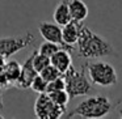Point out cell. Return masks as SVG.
Wrapping results in <instances>:
<instances>
[{"instance_id":"cell-1","label":"cell","mask_w":122,"mask_h":119,"mask_svg":"<svg viewBox=\"0 0 122 119\" xmlns=\"http://www.w3.org/2000/svg\"><path fill=\"white\" fill-rule=\"evenodd\" d=\"M76 46L77 56L85 59H101L116 52L113 45L108 39L92 32L85 25H81Z\"/></svg>"},{"instance_id":"cell-2","label":"cell","mask_w":122,"mask_h":119,"mask_svg":"<svg viewBox=\"0 0 122 119\" xmlns=\"http://www.w3.org/2000/svg\"><path fill=\"white\" fill-rule=\"evenodd\" d=\"M114 109V103L104 94H96L83 100L71 113L67 114V118H88V119H98L106 116Z\"/></svg>"},{"instance_id":"cell-3","label":"cell","mask_w":122,"mask_h":119,"mask_svg":"<svg viewBox=\"0 0 122 119\" xmlns=\"http://www.w3.org/2000/svg\"><path fill=\"white\" fill-rule=\"evenodd\" d=\"M85 72L92 85H97L101 88H110L118 82L116 68L108 62L98 60V59L93 62H87Z\"/></svg>"},{"instance_id":"cell-4","label":"cell","mask_w":122,"mask_h":119,"mask_svg":"<svg viewBox=\"0 0 122 119\" xmlns=\"http://www.w3.org/2000/svg\"><path fill=\"white\" fill-rule=\"evenodd\" d=\"M64 79V89L68 93L70 98L80 97V95H88L93 92L92 82L89 81L85 72V64L81 67V69H75L74 66H71L64 73H62Z\"/></svg>"},{"instance_id":"cell-5","label":"cell","mask_w":122,"mask_h":119,"mask_svg":"<svg viewBox=\"0 0 122 119\" xmlns=\"http://www.w3.org/2000/svg\"><path fill=\"white\" fill-rule=\"evenodd\" d=\"M66 113V106H59L50 100L47 93H40L34 103V114L40 119H58Z\"/></svg>"},{"instance_id":"cell-6","label":"cell","mask_w":122,"mask_h":119,"mask_svg":"<svg viewBox=\"0 0 122 119\" xmlns=\"http://www.w3.org/2000/svg\"><path fill=\"white\" fill-rule=\"evenodd\" d=\"M33 41H34V35L30 32H26L25 35H21V37L0 38V54L5 59H8L16 52L21 51L22 48L28 47Z\"/></svg>"},{"instance_id":"cell-7","label":"cell","mask_w":122,"mask_h":119,"mask_svg":"<svg viewBox=\"0 0 122 119\" xmlns=\"http://www.w3.org/2000/svg\"><path fill=\"white\" fill-rule=\"evenodd\" d=\"M38 32L45 41L56 43L62 48L68 50L70 52L75 51V46H68L63 42V39H62V26L58 25L56 22H47V21L40 22L38 24Z\"/></svg>"},{"instance_id":"cell-8","label":"cell","mask_w":122,"mask_h":119,"mask_svg":"<svg viewBox=\"0 0 122 119\" xmlns=\"http://www.w3.org/2000/svg\"><path fill=\"white\" fill-rule=\"evenodd\" d=\"M38 75V72L34 69L33 67V52L28 56V59L22 63L21 66V71H20V76L17 79L15 86L19 88V89H28L30 88L33 79Z\"/></svg>"},{"instance_id":"cell-9","label":"cell","mask_w":122,"mask_h":119,"mask_svg":"<svg viewBox=\"0 0 122 119\" xmlns=\"http://www.w3.org/2000/svg\"><path fill=\"white\" fill-rule=\"evenodd\" d=\"M81 22H77L71 20L67 22L66 25L62 26V39L66 45L68 46H75L77 42V38L80 34V29H81Z\"/></svg>"},{"instance_id":"cell-10","label":"cell","mask_w":122,"mask_h":119,"mask_svg":"<svg viewBox=\"0 0 122 119\" xmlns=\"http://www.w3.org/2000/svg\"><path fill=\"white\" fill-rule=\"evenodd\" d=\"M50 64H53L61 73H64L72 66L71 52L68 50H66V48H59L50 58Z\"/></svg>"},{"instance_id":"cell-11","label":"cell","mask_w":122,"mask_h":119,"mask_svg":"<svg viewBox=\"0 0 122 119\" xmlns=\"http://www.w3.org/2000/svg\"><path fill=\"white\" fill-rule=\"evenodd\" d=\"M68 9L74 21L83 22L88 16V7L83 0H68Z\"/></svg>"},{"instance_id":"cell-12","label":"cell","mask_w":122,"mask_h":119,"mask_svg":"<svg viewBox=\"0 0 122 119\" xmlns=\"http://www.w3.org/2000/svg\"><path fill=\"white\" fill-rule=\"evenodd\" d=\"M53 17H54V21L61 26H63L67 22L71 21V14H70V9H68V0H61L59 1V4L54 9Z\"/></svg>"},{"instance_id":"cell-13","label":"cell","mask_w":122,"mask_h":119,"mask_svg":"<svg viewBox=\"0 0 122 119\" xmlns=\"http://www.w3.org/2000/svg\"><path fill=\"white\" fill-rule=\"evenodd\" d=\"M4 73L7 76V80L11 84V86H15L17 79L20 76V71H21V64L19 63L17 60H9L5 62L4 64Z\"/></svg>"},{"instance_id":"cell-14","label":"cell","mask_w":122,"mask_h":119,"mask_svg":"<svg viewBox=\"0 0 122 119\" xmlns=\"http://www.w3.org/2000/svg\"><path fill=\"white\" fill-rule=\"evenodd\" d=\"M47 94H49V97H50V100L59 106H67V103H68V101H70V95H68V93L66 92V89L49 92Z\"/></svg>"},{"instance_id":"cell-15","label":"cell","mask_w":122,"mask_h":119,"mask_svg":"<svg viewBox=\"0 0 122 119\" xmlns=\"http://www.w3.org/2000/svg\"><path fill=\"white\" fill-rule=\"evenodd\" d=\"M49 64H50V58L40 54L38 50L33 51V67H34V69L38 72V73H40L46 66H49Z\"/></svg>"},{"instance_id":"cell-16","label":"cell","mask_w":122,"mask_h":119,"mask_svg":"<svg viewBox=\"0 0 122 119\" xmlns=\"http://www.w3.org/2000/svg\"><path fill=\"white\" fill-rule=\"evenodd\" d=\"M59 48H62L59 45H56V43H54V42L45 41V42H43L42 45L40 46V48H38V52L42 54V55H45V56H47V58H51V56H53L54 54H55L56 51L59 50Z\"/></svg>"},{"instance_id":"cell-17","label":"cell","mask_w":122,"mask_h":119,"mask_svg":"<svg viewBox=\"0 0 122 119\" xmlns=\"http://www.w3.org/2000/svg\"><path fill=\"white\" fill-rule=\"evenodd\" d=\"M30 88H32V90H34L36 93H38V94H40V93H46L47 81H46V80L43 79L40 73H38L37 76L33 79L32 84H30Z\"/></svg>"},{"instance_id":"cell-18","label":"cell","mask_w":122,"mask_h":119,"mask_svg":"<svg viewBox=\"0 0 122 119\" xmlns=\"http://www.w3.org/2000/svg\"><path fill=\"white\" fill-rule=\"evenodd\" d=\"M40 75H41V76H42L47 82L51 81V80H54V79H56V77H59V76H62V73L53 66V64H49V66H46L45 68H43L42 71L40 72Z\"/></svg>"},{"instance_id":"cell-19","label":"cell","mask_w":122,"mask_h":119,"mask_svg":"<svg viewBox=\"0 0 122 119\" xmlns=\"http://www.w3.org/2000/svg\"><path fill=\"white\" fill-rule=\"evenodd\" d=\"M66 84H64V79L63 76H59L56 79L51 80V81L47 82V88H46V93L49 92H54V90H62L64 89Z\"/></svg>"},{"instance_id":"cell-20","label":"cell","mask_w":122,"mask_h":119,"mask_svg":"<svg viewBox=\"0 0 122 119\" xmlns=\"http://www.w3.org/2000/svg\"><path fill=\"white\" fill-rule=\"evenodd\" d=\"M3 67H0V92H1L3 89L12 88L11 84L8 82V80H7V76H5V73H4V68H3Z\"/></svg>"},{"instance_id":"cell-21","label":"cell","mask_w":122,"mask_h":119,"mask_svg":"<svg viewBox=\"0 0 122 119\" xmlns=\"http://www.w3.org/2000/svg\"><path fill=\"white\" fill-rule=\"evenodd\" d=\"M5 62H7V59L4 58V56L1 55V54H0V67H3L4 64H5Z\"/></svg>"},{"instance_id":"cell-22","label":"cell","mask_w":122,"mask_h":119,"mask_svg":"<svg viewBox=\"0 0 122 119\" xmlns=\"http://www.w3.org/2000/svg\"><path fill=\"white\" fill-rule=\"evenodd\" d=\"M4 109V102H3V97H1V92H0V111Z\"/></svg>"},{"instance_id":"cell-23","label":"cell","mask_w":122,"mask_h":119,"mask_svg":"<svg viewBox=\"0 0 122 119\" xmlns=\"http://www.w3.org/2000/svg\"><path fill=\"white\" fill-rule=\"evenodd\" d=\"M119 116L122 118V110H119Z\"/></svg>"},{"instance_id":"cell-24","label":"cell","mask_w":122,"mask_h":119,"mask_svg":"<svg viewBox=\"0 0 122 119\" xmlns=\"http://www.w3.org/2000/svg\"><path fill=\"white\" fill-rule=\"evenodd\" d=\"M1 118H4V116H3V115H1V114H0V119H1Z\"/></svg>"}]
</instances>
